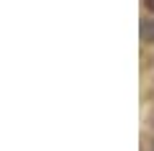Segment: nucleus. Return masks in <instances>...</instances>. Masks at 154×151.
Wrapping results in <instances>:
<instances>
[{"label":"nucleus","mask_w":154,"mask_h":151,"mask_svg":"<svg viewBox=\"0 0 154 151\" xmlns=\"http://www.w3.org/2000/svg\"><path fill=\"white\" fill-rule=\"evenodd\" d=\"M146 5H149V11H154V0H146Z\"/></svg>","instance_id":"2"},{"label":"nucleus","mask_w":154,"mask_h":151,"mask_svg":"<svg viewBox=\"0 0 154 151\" xmlns=\"http://www.w3.org/2000/svg\"><path fill=\"white\" fill-rule=\"evenodd\" d=\"M141 38L149 41V44H154V21H146L141 26Z\"/></svg>","instance_id":"1"}]
</instances>
